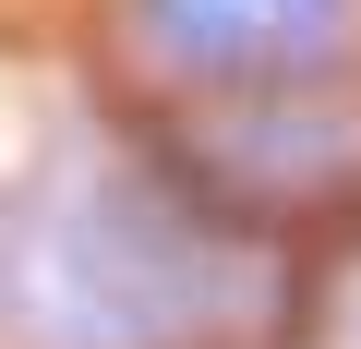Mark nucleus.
Here are the masks:
<instances>
[]
</instances>
